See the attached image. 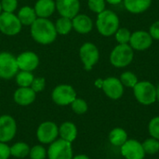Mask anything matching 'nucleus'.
Returning <instances> with one entry per match:
<instances>
[{"label": "nucleus", "mask_w": 159, "mask_h": 159, "mask_svg": "<svg viewBox=\"0 0 159 159\" xmlns=\"http://www.w3.org/2000/svg\"><path fill=\"white\" fill-rule=\"evenodd\" d=\"M51 98L53 102L61 106L70 105L76 98L75 89L67 84H61L55 87L51 93Z\"/></svg>", "instance_id": "obj_8"}, {"label": "nucleus", "mask_w": 159, "mask_h": 159, "mask_svg": "<svg viewBox=\"0 0 159 159\" xmlns=\"http://www.w3.org/2000/svg\"><path fill=\"white\" fill-rule=\"evenodd\" d=\"M115 36L118 44H129L131 33L128 28H118V30L115 34Z\"/></svg>", "instance_id": "obj_30"}, {"label": "nucleus", "mask_w": 159, "mask_h": 159, "mask_svg": "<svg viewBox=\"0 0 159 159\" xmlns=\"http://www.w3.org/2000/svg\"><path fill=\"white\" fill-rule=\"evenodd\" d=\"M30 159H45L48 156V151L42 145H34L30 149Z\"/></svg>", "instance_id": "obj_31"}, {"label": "nucleus", "mask_w": 159, "mask_h": 159, "mask_svg": "<svg viewBox=\"0 0 159 159\" xmlns=\"http://www.w3.org/2000/svg\"><path fill=\"white\" fill-rule=\"evenodd\" d=\"M30 27L33 39L40 45L52 44L57 38L55 25L49 19L37 18Z\"/></svg>", "instance_id": "obj_1"}, {"label": "nucleus", "mask_w": 159, "mask_h": 159, "mask_svg": "<svg viewBox=\"0 0 159 159\" xmlns=\"http://www.w3.org/2000/svg\"><path fill=\"white\" fill-rule=\"evenodd\" d=\"M19 72L16 57L7 51L0 52V78L8 80L16 76Z\"/></svg>", "instance_id": "obj_5"}, {"label": "nucleus", "mask_w": 159, "mask_h": 159, "mask_svg": "<svg viewBox=\"0 0 159 159\" xmlns=\"http://www.w3.org/2000/svg\"><path fill=\"white\" fill-rule=\"evenodd\" d=\"M79 57L84 65L85 70L90 71L99 61V48L95 44L91 42H86L79 48Z\"/></svg>", "instance_id": "obj_6"}, {"label": "nucleus", "mask_w": 159, "mask_h": 159, "mask_svg": "<svg viewBox=\"0 0 159 159\" xmlns=\"http://www.w3.org/2000/svg\"><path fill=\"white\" fill-rule=\"evenodd\" d=\"M89 8L94 13H101L105 10V0H88Z\"/></svg>", "instance_id": "obj_33"}, {"label": "nucleus", "mask_w": 159, "mask_h": 159, "mask_svg": "<svg viewBox=\"0 0 159 159\" xmlns=\"http://www.w3.org/2000/svg\"><path fill=\"white\" fill-rule=\"evenodd\" d=\"M119 79H120V81L124 87L131 88V89H133L136 86V84L139 82L137 75L130 71H127V72L122 73Z\"/></svg>", "instance_id": "obj_28"}, {"label": "nucleus", "mask_w": 159, "mask_h": 159, "mask_svg": "<svg viewBox=\"0 0 159 159\" xmlns=\"http://www.w3.org/2000/svg\"><path fill=\"white\" fill-rule=\"evenodd\" d=\"M54 25H55L57 34L61 35H66L70 34L71 31L73 30V22H72V19L70 18L61 16L56 20Z\"/></svg>", "instance_id": "obj_24"}, {"label": "nucleus", "mask_w": 159, "mask_h": 159, "mask_svg": "<svg viewBox=\"0 0 159 159\" xmlns=\"http://www.w3.org/2000/svg\"><path fill=\"white\" fill-rule=\"evenodd\" d=\"M108 139H109L110 143L113 144L114 146L121 147L129 140V137H128L127 131L124 129L115 128L110 131Z\"/></svg>", "instance_id": "obj_23"}, {"label": "nucleus", "mask_w": 159, "mask_h": 159, "mask_svg": "<svg viewBox=\"0 0 159 159\" xmlns=\"http://www.w3.org/2000/svg\"><path fill=\"white\" fill-rule=\"evenodd\" d=\"M30 147L27 143L19 142L14 143L10 147V155L17 158H23L27 156H29L30 153Z\"/></svg>", "instance_id": "obj_26"}, {"label": "nucleus", "mask_w": 159, "mask_h": 159, "mask_svg": "<svg viewBox=\"0 0 159 159\" xmlns=\"http://www.w3.org/2000/svg\"><path fill=\"white\" fill-rule=\"evenodd\" d=\"M142 144L146 155L153 156L159 153V140L150 137L142 143Z\"/></svg>", "instance_id": "obj_27"}, {"label": "nucleus", "mask_w": 159, "mask_h": 159, "mask_svg": "<svg viewBox=\"0 0 159 159\" xmlns=\"http://www.w3.org/2000/svg\"><path fill=\"white\" fill-rule=\"evenodd\" d=\"M157 101L159 102V84L157 87Z\"/></svg>", "instance_id": "obj_41"}, {"label": "nucleus", "mask_w": 159, "mask_h": 159, "mask_svg": "<svg viewBox=\"0 0 159 159\" xmlns=\"http://www.w3.org/2000/svg\"><path fill=\"white\" fill-rule=\"evenodd\" d=\"M123 2L125 8L133 14L146 11L152 4V0H123Z\"/></svg>", "instance_id": "obj_21"}, {"label": "nucleus", "mask_w": 159, "mask_h": 159, "mask_svg": "<svg viewBox=\"0 0 159 159\" xmlns=\"http://www.w3.org/2000/svg\"><path fill=\"white\" fill-rule=\"evenodd\" d=\"M73 159H90L88 156H86V155H77V156H75V157H74Z\"/></svg>", "instance_id": "obj_40"}, {"label": "nucleus", "mask_w": 159, "mask_h": 159, "mask_svg": "<svg viewBox=\"0 0 159 159\" xmlns=\"http://www.w3.org/2000/svg\"><path fill=\"white\" fill-rule=\"evenodd\" d=\"M148 131L152 138L159 140V116H155L149 121Z\"/></svg>", "instance_id": "obj_32"}, {"label": "nucleus", "mask_w": 159, "mask_h": 159, "mask_svg": "<svg viewBox=\"0 0 159 159\" xmlns=\"http://www.w3.org/2000/svg\"><path fill=\"white\" fill-rule=\"evenodd\" d=\"M73 22V30H75L76 33L81 34H89L93 29V21L86 14H80L78 13L75 17L72 19Z\"/></svg>", "instance_id": "obj_17"}, {"label": "nucleus", "mask_w": 159, "mask_h": 159, "mask_svg": "<svg viewBox=\"0 0 159 159\" xmlns=\"http://www.w3.org/2000/svg\"><path fill=\"white\" fill-rule=\"evenodd\" d=\"M108 4L110 5H118L120 4L123 0H105Z\"/></svg>", "instance_id": "obj_38"}, {"label": "nucleus", "mask_w": 159, "mask_h": 159, "mask_svg": "<svg viewBox=\"0 0 159 159\" xmlns=\"http://www.w3.org/2000/svg\"><path fill=\"white\" fill-rule=\"evenodd\" d=\"M17 124L15 119L8 115L0 116V143L10 142L16 135Z\"/></svg>", "instance_id": "obj_12"}, {"label": "nucleus", "mask_w": 159, "mask_h": 159, "mask_svg": "<svg viewBox=\"0 0 159 159\" xmlns=\"http://www.w3.org/2000/svg\"><path fill=\"white\" fill-rule=\"evenodd\" d=\"M134 97L143 105H151L157 102V87L149 81H139L133 88Z\"/></svg>", "instance_id": "obj_3"}, {"label": "nucleus", "mask_w": 159, "mask_h": 159, "mask_svg": "<svg viewBox=\"0 0 159 159\" xmlns=\"http://www.w3.org/2000/svg\"><path fill=\"white\" fill-rule=\"evenodd\" d=\"M17 64L20 71H34L39 65V57L38 55L31 50H26L20 53L17 57Z\"/></svg>", "instance_id": "obj_13"}, {"label": "nucleus", "mask_w": 159, "mask_h": 159, "mask_svg": "<svg viewBox=\"0 0 159 159\" xmlns=\"http://www.w3.org/2000/svg\"><path fill=\"white\" fill-rule=\"evenodd\" d=\"M34 8L37 18L48 19L55 12L56 4L54 0H37Z\"/></svg>", "instance_id": "obj_19"}, {"label": "nucleus", "mask_w": 159, "mask_h": 159, "mask_svg": "<svg viewBox=\"0 0 159 159\" xmlns=\"http://www.w3.org/2000/svg\"><path fill=\"white\" fill-rule=\"evenodd\" d=\"M36 98V93L29 88H19L15 90L13 99L14 102L20 106H27L32 104Z\"/></svg>", "instance_id": "obj_18"}, {"label": "nucleus", "mask_w": 159, "mask_h": 159, "mask_svg": "<svg viewBox=\"0 0 159 159\" xmlns=\"http://www.w3.org/2000/svg\"><path fill=\"white\" fill-rule=\"evenodd\" d=\"M153 43V38L149 33L145 31H136L131 34L129 46L136 50L143 51L151 47Z\"/></svg>", "instance_id": "obj_16"}, {"label": "nucleus", "mask_w": 159, "mask_h": 159, "mask_svg": "<svg viewBox=\"0 0 159 159\" xmlns=\"http://www.w3.org/2000/svg\"><path fill=\"white\" fill-rule=\"evenodd\" d=\"M106 159H110V158H106Z\"/></svg>", "instance_id": "obj_43"}, {"label": "nucleus", "mask_w": 159, "mask_h": 159, "mask_svg": "<svg viewBox=\"0 0 159 159\" xmlns=\"http://www.w3.org/2000/svg\"><path fill=\"white\" fill-rule=\"evenodd\" d=\"M102 83H103V79H97L95 81V86L99 89H102Z\"/></svg>", "instance_id": "obj_39"}, {"label": "nucleus", "mask_w": 159, "mask_h": 159, "mask_svg": "<svg viewBox=\"0 0 159 159\" xmlns=\"http://www.w3.org/2000/svg\"><path fill=\"white\" fill-rule=\"evenodd\" d=\"M22 24L15 13L2 12L0 14V32L7 36H14L20 34Z\"/></svg>", "instance_id": "obj_7"}, {"label": "nucleus", "mask_w": 159, "mask_h": 159, "mask_svg": "<svg viewBox=\"0 0 159 159\" xmlns=\"http://www.w3.org/2000/svg\"><path fill=\"white\" fill-rule=\"evenodd\" d=\"M96 27L102 35L111 36L115 34L119 28V18L114 11L105 9L98 14Z\"/></svg>", "instance_id": "obj_2"}, {"label": "nucleus", "mask_w": 159, "mask_h": 159, "mask_svg": "<svg viewBox=\"0 0 159 159\" xmlns=\"http://www.w3.org/2000/svg\"><path fill=\"white\" fill-rule=\"evenodd\" d=\"M59 135L60 139L72 143L77 137V128L73 122H63L59 128Z\"/></svg>", "instance_id": "obj_20"}, {"label": "nucleus", "mask_w": 159, "mask_h": 159, "mask_svg": "<svg viewBox=\"0 0 159 159\" xmlns=\"http://www.w3.org/2000/svg\"><path fill=\"white\" fill-rule=\"evenodd\" d=\"M3 12V10H2V7H1V2H0V14Z\"/></svg>", "instance_id": "obj_42"}, {"label": "nucleus", "mask_w": 159, "mask_h": 159, "mask_svg": "<svg viewBox=\"0 0 159 159\" xmlns=\"http://www.w3.org/2000/svg\"><path fill=\"white\" fill-rule=\"evenodd\" d=\"M46 87V80L44 77H34L31 85V89L37 94L41 92Z\"/></svg>", "instance_id": "obj_35"}, {"label": "nucleus", "mask_w": 159, "mask_h": 159, "mask_svg": "<svg viewBox=\"0 0 159 159\" xmlns=\"http://www.w3.org/2000/svg\"><path fill=\"white\" fill-rule=\"evenodd\" d=\"M70 105H71L73 112L75 113L76 115H84L85 113H87V111L89 109L87 102L85 100H83L81 98H77V97Z\"/></svg>", "instance_id": "obj_29"}, {"label": "nucleus", "mask_w": 159, "mask_h": 159, "mask_svg": "<svg viewBox=\"0 0 159 159\" xmlns=\"http://www.w3.org/2000/svg\"><path fill=\"white\" fill-rule=\"evenodd\" d=\"M34 78V76L32 72L20 71V70L15 76L16 83L19 86V88H29V87H31Z\"/></svg>", "instance_id": "obj_25"}, {"label": "nucleus", "mask_w": 159, "mask_h": 159, "mask_svg": "<svg viewBox=\"0 0 159 159\" xmlns=\"http://www.w3.org/2000/svg\"><path fill=\"white\" fill-rule=\"evenodd\" d=\"M102 89L111 100H119L124 94V86L120 79L116 77H108L103 79Z\"/></svg>", "instance_id": "obj_14"}, {"label": "nucleus", "mask_w": 159, "mask_h": 159, "mask_svg": "<svg viewBox=\"0 0 159 159\" xmlns=\"http://www.w3.org/2000/svg\"><path fill=\"white\" fill-rule=\"evenodd\" d=\"M149 34L153 39L159 40V20L155 21L149 29Z\"/></svg>", "instance_id": "obj_37"}, {"label": "nucleus", "mask_w": 159, "mask_h": 159, "mask_svg": "<svg viewBox=\"0 0 159 159\" xmlns=\"http://www.w3.org/2000/svg\"><path fill=\"white\" fill-rule=\"evenodd\" d=\"M3 12L14 13L18 7V0H0Z\"/></svg>", "instance_id": "obj_34"}, {"label": "nucleus", "mask_w": 159, "mask_h": 159, "mask_svg": "<svg viewBox=\"0 0 159 159\" xmlns=\"http://www.w3.org/2000/svg\"><path fill=\"white\" fill-rule=\"evenodd\" d=\"M17 17L22 26H31L37 19V15L34 11V8L30 6L21 7L18 11Z\"/></svg>", "instance_id": "obj_22"}, {"label": "nucleus", "mask_w": 159, "mask_h": 159, "mask_svg": "<svg viewBox=\"0 0 159 159\" xmlns=\"http://www.w3.org/2000/svg\"><path fill=\"white\" fill-rule=\"evenodd\" d=\"M133 57V48L129 44H118L110 54V62L116 68H123L131 63Z\"/></svg>", "instance_id": "obj_4"}, {"label": "nucleus", "mask_w": 159, "mask_h": 159, "mask_svg": "<svg viewBox=\"0 0 159 159\" xmlns=\"http://www.w3.org/2000/svg\"><path fill=\"white\" fill-rule=\"evenodd\" d=\"M56 10L62 17L73 19L80 10L79 0H56Z\"/></svg>", "instance_id": "obj_15"}, {"label": "nucleus", "mask_w": 159, "mask_h": 159, "mask_svg": "<svg viewBox=\"0 0 159 159\" xmlns=\"http://www.w3.org/2000/svg\"><path fill=\"white\" fill-rule=\"evenodd\" d=\"M59 136L58 126L51 121H46L39 125L36 130V137L43 144H50L55 142Z\"/></svg>", "instance_id": "obj_10"}, {"label": "nucleus", "mask_w": 159, "mask_h": 159, "mask_svg": "<svg viewBox=\"0 0 159 159\" xmlns=\"http://www.w3.org/2000/svg\"><path fill=\"white\" fill-rule=\"evenodd\" d=\"M10 156V147L5 143H0V159H8Z\"/></svg>", "instance_id": "obj_36"}, {"label": "nucleus", "mask_w": 159, "mask_h": 159, "mask_svg": "<svg viewBox=\"0 0 159 159\" xmlns=\"http://www.w3.org/2000/svg\"><path fill=\"white\" fill-rule=\"evenodd\" d=\"M48 159H73L72 143L61 139L51 143L48 149Z\"/></svg>", "instance_id": "obj_9"}, {"label": "nucleus", "mask_w": 159, "mask_h": 159, "mask_svg": "<svg viewBox=\"0 0 159 159\" xmlns=\"http://www.w3.org/2000/svg\"><path fill=\"white\" fill-rule=\"evenodd\" d=\"M120 152L126 159H144L146 156L142 143L134 139L128 140L120 147Z\"/></svg>", "instance_id": "obj_11"}]
</instances>
